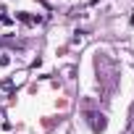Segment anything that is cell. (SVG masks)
<instances>
[{
	"mask_svg": "<svg viewBox=\"0 0 134 134\" xmlns=\"http://www.w3.org/2000/svg\"><path fill=\"white\" fill-rule=\"evenodd\" d=\"M87 124L92 126V131H103L105 129V116L103 113H87Z\"/></svg>",
	"mask_w": 134,
	"mask_h": 134,
	"instance_id": "obj_1",
	"label": "cell"
}]
</instances>
